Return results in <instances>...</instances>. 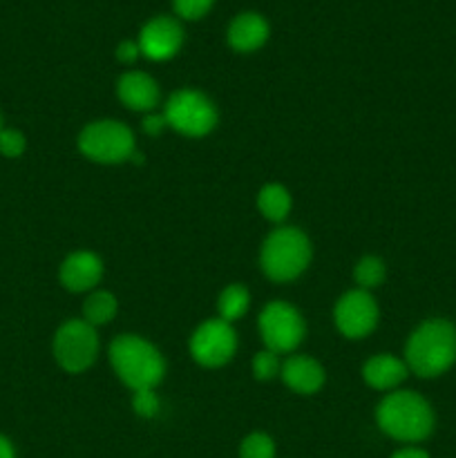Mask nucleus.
Wrapping results in <instances>:
<instances>
[{
	"label": "nucleus",
	"mask_w": 456,
	"mask_h": 458,
	"mask_svg": "<svg viewBox=\"0 0 456 458\" xmlns=\"http://www.w3.org/2000/svg\"><path fill=\"white\" fill-rule=\"evenodd\" d=\"M456 362V327L443 318L423 322L405 344V365L420 378H436Z\"/></svg>",
	"instance_id": "f257e3e1"
},
{
	"label": "nucleus",
	"mask_w": 456,
	"mask_h": 458,
	"mask_svg": "<svg viewBox=\"0 0 456 458\" xmlns=\"http://www.w3.org/2000/svg\"><path fill=\"white\" fill-rule=\"evenodd\" d=\"M378 428L402 443H420L434 432V410L420 394L398 389L387 394L376 410Z\"/></svg>",
	"instance_id": "f03ea898"
},
{
	"label": "nucleus",
	"mask_w": 456,
	"mask_h": 458,
	"mask_svg": "<svg viewBox=\"0 0 456 458\" xmlns=\"http://www.w3.org/2000/svg\"><path fill=\"white\" fill-rule=\"evenodd\" d=\"M110 362L114 367L116 376L132 392L155 389L165 374V362L161 353L148 340L132 334L119 335V338L112 340Z\"/></svg>",
	"instance_id": "7ed1b4c3"
},
{
	"label": "nucleus",
	"mask_w": 456,
	"mask_h": 458,
	"mask_svg": "<svg viewBox=\"0 0 456 458\" xmlns=\"http://www.w3.org/2000/svg\"><path fill=\"white\" fill-rule=\"evenodd\" d=\"M311 262V242L302 231L282 226L264 240L259 267L273 282H291L302 276Z\"/></svg>",
	"instance_id": "20e7f679"
},
{
	"label": "nucleus",
	"mask_w": 456,
	"mask_h": 458,
	"mask_svg": "<svg viewBox=\"0 0 456 458\" xmlns=\"http://www.w3.org/2000/svg\"><path fill=\"white\" fill-rule=\"evenodd\" d=\"M79 150L97 164H121L134 157V134L121 121H94L79 134Z\"/></svg>",
	"instance_id": "39448f33"
},
{
	"label": "nucleus",
	"mask_w": 456,
	"mask_h": 458,
	"mask_svg": "<svg viewBox=\"0 0 456 458\" xmlns=\"http://www.w3.org/2000/svg\"><path fill=\"white\" fill-rule=\"evenodd\" d=\"M98 356V335L85 320H67L54 335V358L67 374H80Z\"/></svg>",
	"instance_id": "423d86ee"
},
{
	"label": "nucleus",
	"mask_w": 456,
	"mask_h": 458,
	"mask_svg": "<svg viewBox=\"0 0 456 458\" xmlns=\"http://www.w3.org/2000/svg\"><path fill=\"white\" fill-rule=\"evenodd\" d=\"M165 123L186 137H204L217 123V110L197 89H179L165 103Z\"/></svg>",
	"instance_id": "0eeeda50"
},
{
	"label": "nucleus",
	"mask_w": 456,
	"mask_h": 458,
	"mask_svg": "<svg viewBox=\"0 0 456 458\" xmlns=\"http://www.w3.org/2000/svg\"><path fill=\"white\" fill-rule=\"evenodd\" d=\"M259 335L268 352L289 353L302 343L304 338V320L295 307L289 302H268L259 313Z\"/></svg>",
	"instance_id": "6e6552de"
},
{
	"label": "nucleus",
	"mask_w": 456,
	"mask_h": 458,
	"mask_svg": "<svg viewBox=\"0 0 456 458\" xmlns=\"http://www.w3.org/2000/svg\"><path fill=\"white\" fill-rule=\"evenodd\" d=\"M237 335L232 325L222 318L206 320L195 329L190 338V353L199 365L222 367L235 356Z\"/></svg>",
	"instance_id": "1a4fd4ad"
},
{
	"label": "nucleus",
	"mask_w": 456,
	"mask_h": 458,
	"mask_svg": "<svg viewBox=\"0 0 456 458\" xmlns=\"http://www.w3.org/2000/svg\"><path fill=\"white\" fill-rule=\"evenodd\" d=\"M378 304L371 298L369 291H349L335 304V327L340 329V334L347 335V338H365L378 325Z\"/></svg>",
	"instance_id": "9d476101"
},
{
	"label": "nucleus",
	"mask_w": 456,
	"mask_h": 458,
	"mask_svg": "<svg viewBox=\"0 0 456 458\" xmlns=\"http://www.w3.org/2000/svg\"><path fill=\"white\" fill-rule=\"evenodd\" d=\"M139 49L150 61H168L182 49L183 30L179 21L170 16H156L143 25L139 34Z\"/></svg>",
	"instance_id": "9b49d317"
},
{
	"label": "nucleus",
	"mask_w": 456,
	"mask_h": 458,
	"mask_svg": "<svg viewBox=\"0 0 456 458\" xmlns=\"http://www.w3.org/2000/svg\"><path fill=\"white\" fill-rule=\"evenodd\" d=\"M103 277V262L89 250H76L61 264V284L72 293L94 289Z\"/></svg>",
	"instance_id": "f8f14e48"
},
{
	"label": "nucleus",
	"mask_w": 456,
	"mask_h": 458,
	"mask_svg": "<svg viewBox=\"0 0 456 458\" xmlns=\"http://www.w3.org/2000/svg\"><path fill=\"white\" fill-rule=\"evenodd\" d=\"M116 97L134 112H152L159 103V85L146 72H125L116 81Z\"/></svg>",
	"instance_id": "ddd939ff"
},
{
	"label": "nucleus",
	"mask_w": 456,
	"mask_h": 458,
	"mask_svg": "<svg viewBox=\"0 0 456 458\" xmlns=\"http://www.w3.org/2000/svg\"><path fill=\"white\" fill-rule=\"evenodd\" d=\"M268 40L266 18L255 12H244L228 25V45L235 52H255Z\"/></svg>",
	"instance_id": "4468645a"
},
{
	"label": "nucleus",
	"mask_w": 456,
	"mask_h": 458,
	"mask_svg": "<svg viewBox=\"0 0 456 458\" xmlns=\"http://www.w3.org/2000/svg\"><path fill=\"white\" fill-rule=\"evenodd\" d=\"M282 380L295 394H316L325 385V369L308 356H291L282 365Z\"/></svg>",
	"instance_id": "2eb2a0df"
},
{
	"label": "nucleus",
	"mask_w": 456,
	"mask_h": 458,
	"mask_svg": "<svg viewBox=\"0 0 456 458\" xmlns=\"http://www.w3.org/2000/svg\"><path fill=\"white\" fill-rule=\"evenodd\" d=\"M410 369H407L405 360L392 356V353H378V356L369 358L362 367V378L369 387L378 389V392H392L396 389L402 380L407 378Z\"/></svg>",
	"instance_id": "dca6fc26"
},
{
	"label": "nucleus",
	"mask_w": 456,
	"mask_h": 458,
	"mask_svg": "<svg viewBox=\"0 0 456 458\" xmlns=\"http://www.w3.org/2000/svg\"><path fill=\"white\" fill-rule=\"evenodd\" d=\"M258 208L271 222H282L289 217L291 213V195L284 186L280 183H268L259 191L258 195Z\"/></svg>",
	"instance_id": "f3484780"
},
{
	"label": "nucleus",
	"mask_w": 456,
	"mask_h": 458,
	"mask_svg": "<svg viewBox=\"0 0 456 458\" xmlns=\"http://www.w3.org/2000/svg\"><path fill=\"white\" fill-rule=\"evenodd\" d=\"M116 316V298L107 291H94L83 304V320L88 325H92L94 329L101 325L112 322V318Z\"/></svg>",
	"instance_id": "a211bd4d"
},
{
	"label": "nucleus",
	"mask_w": 456,
	"mask_h": 458,
	"mask_svg": "<svg viewBox=\"0 0 456 458\" xmlns=\"http://www.w3.org/2000/svg\"><path fill=\"white\" fill-rule=\"evenodd\" d=\"M249 304H250V293L246 291V286L241 284H231L222 291L219 295V318L226 320L228 325H232L235 320H240L246 311H249Z\"/></svg>",
	"instance_id": "6ab92c4d"
},
{
	"label": "nucleus",
	"mask_w": 456,
	"mask_h": 458,
	"mask_svg": "<svg viewBox=\"0 0 456 458\" xmlns=\"http://www.w3.org/2000/svg\"><path fill=\"white\" fill-rule=\"evenodd\" d=\"M384 262L380 258H374V255H367L360 262L356 264V271H353V277H356L358 286L362 291L376 289V286L383 284L384 280Z\"/></svg>",
	"instance_id": "aec40b11"
},
{
	"label": "nucleus",
	"mask_w": 456,
	"mask_h": 458,
	"mask_svg": "<svg viewBox=\"0 0 456 458\" xmlns=\"http://www.w3.org/2000/svg\"><path fill=\"white\" fill-rule=\"evenodd\" d=\"M240 458H275V443L266 434H250L241 441Z\"/></svg>",
	"instance_id": "412c9836"
},
{
	"label": "nucleus",
	"mask_w": 456,
	"mask_h": 458,
	"mask_svg": "<svg viewBox=\"0 0 456 458\" xmlns=\"http://www.w3.org/2000/svg\"><path fill=\"white\" fill-rule=\"evenodd\" d=\"M282 371V362H280V353L275 352H268V349H264V352L255 353L253 358V374L258 380H271L275 378L277 374Z\"/></svg>",
	"instance_id": "4be33fe9"
},
{
	"label": "nucleus",
	"mask_w": 456,
	"mask_h": 458,
	"mask_svg": "<svg viewBox=\"0 0 456 458\" xmlns=\"http://www.w3.org/2000/svg\"><path fill=\"white\" fill-rule=\"evenodd\" d=\"M213 4L215 0H173L174 12L183 21H199V18H204L210 12Z\"/></svg>",
	"instance_id": "5701e85b"
},
{
	"label": "nucleus",
	"mask_w": 456,
	"mask_h": 458,
	"mask_svg": "<svg viewBox=\"0 0 456 458\" xmlns=\"http://www.w3.org/2000/svg\"><path fill=\"white\" fill-rule=\"evenodd\" d=\"M132 407L143 419H152L159 411V398H156L155 389H139V392H134Z\"/></svg>",
	"instance_id": "b1692460"
},
{
	"label": "nucleus",
	"mask_w": 456,
	"mask_h": 458,
	"mask_svg": "<svg viewBox=\"0 0 456 458\" xmlns=\"http://www.w3.org/2000/svg\"><path fill=\"white\" fill-rule=\"evenodd\" d=\"M25 152V137L18 130H0V155L16 159Z\"/></svg>",
	"instance_id": "393cba45"
},
{
	"label": "nucleus",
	"mask_w": 456,
	"mask_h": 458,
	"mask_svg": "<svg viewBox=\"0 0 456 458\" xmlns=\"http://www.w3.org/2000/svg\"><path fill=\"white\" fill-rule=\"evenodd\" d=\"M139 54H141V49H139L137 40H123V43L116 47V58H119L121 63H134L139 58Z\"/></svg>",
	"instance_id": "a878e982"
},
{
	"label": "nucleus",
	"mask_w": 456,
	"mask_h": 458,
	"mask_svg": "<svg viewBox=\"0 0 456 458\" xmlns=\"http://www.w3.org/2000/svg\"><path fill=\"white\" fill-rule=\"evenodd\" d=\"M141 125H143V132L150 134V137H156V134H161L165 128H168L164 114H148Z\"/></svg>",
	"instance_id": "bb28decb"
},
{
	"label": "nucleus",
	"mask_w": 456,
	"mask_h": 458,
	"mask_svg": "<svg viewBox=\"0 0 456 458\" xmlns=\"http://www.w3.org/2000/svg\"><path fill=\"white\" fill-rule=\"evenodd\" d=\"M392 458H429V454L420 447H405V450H398Z\"/></svg>",
	"instance_id": "cd10ccee"
},
{
	"label": "nucleus",
	"mask_w": 456,
	"mask_h": 458,
	"mask_svg": "<svg viewBox=\"0 0 456 458\" xmlns=\"http://www.w3.org/2000/svg\"><path fill=\"white\" fill-rule=\"evenodd\" d=\"M0 458H16L12 443H9L4 437H0Z\"/></svg>",
	"instance_id": "c85d7f7f"
},
{
	"label": "nucleus",
	"mask_w": 456,
	"mask_h": 458,
	"mask_svg": "<svg viewBox=\"0 0 456 458\" xmlns=\"http://www.w3.org/2000/svg\"><path fill=\"white\" fill-rule=\"evenodd\" d=\"M0 130H3V121H0Z\"/></svg>",
	"instance_id": "c756f323"
}]
</instances>
